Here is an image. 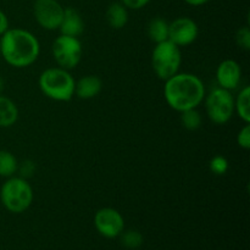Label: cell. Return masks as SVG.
<instances>
[{
    "mask_svg": "<svg viewBox=\"0 0 250 250\" xmlns=\"http://www.w3.org/2000/svg\"><path fill=\"white\" fill-rule=\"evenodd\" d=\"M151 0H120L124 6H126L127 9H132V10H139L142 7L146 6V5L150 2Z\"/></svg>",
    "mask_w": 250,
    "mask_h": 250,
    "instance_id": "cb8c5ba5",
    "label": "cell"
},
{
    "mask_svg": "<svg viewBox=\"0 0 250 250\" xmlns=\"http://www.w3.org/2000/svg\"><path fill=\"white\" fill-rule=\"evenodd\" d=\"M182 63V54L180 46L170 41L158 43L151 54V66L160 80L166 81L178 73Z\"/></svg>",
    "mask_w": 250,
    "mask_h": 250,
    "instance_id": "5b68a950",
    "label": "cell"
},
{
    "mask_svg": "<svg viewBox=\"0 0 250 250\" xmlns=\"http://www.w3.org/2000/svg\"><path fill=\"white\" fill-rule=\"evenodd\" d=\"M103 89V82L98 76L88 75L80 78L75 84V94L80 99H93Z\"/></svg>",
    "mask_w": 250,
    "mask_h": 250,
    "instance_id": "4fadbf2b",
    "label": "cell"
},
{
    "mask_svg": "<svg viewBox=\"0 0 250 250\" xmlns=\"http://www.w3.org/2000/svg\"><path fill=\"white\" fill-rule=\"evenodd\" d=\"M33 171H34V165L32 161H24V163L22 164V167H21L22 177H29V176H32Z\"/></svg>",
    "mask_w": 250,
    "mask_h": 250,
    "instance_id": "d4e9b609",
    "label": "cell"
},
{
    "mask_svg": "<svg viewBox=\"0 0 250 250\" xmlns=\"http://www.w3.org/2000/svg\"><path fill=\"white\" fill-rule=\"evenodd\" d=\"M198 34V24L189 17H178L168 23V41L180 48L192 44Z\"/></svg>",
    "mask_w": 250,
    "mask_h": 250,
    "instance_id": "30bf717a",
    "label": "cell"
},
{
    "mask_svg": "<svg viewBox=\"0 0 250 250\" xmlns=\"http://www.w3.org/2000/svg\"><path fill=\"white\" fill-rule=\"evenodd\" d=\"M210 171H211L214 175L222 176L229 171V161L225 156L222 155H215L214 158L210 160L209 163Z\"/></svg>",
    "mask_w": 250,
    "mask_h": 250,
    "instance_id": "44dd1931",
    "label": "cell"
},
{
    "mask_svg": "<svg viewBox=\"0 0 250 250\" xmlns=\"http://www.w3.org/2000/svg\"><path fill=\"white\" fill-rule=\"evenodd\" d=\"M82 44L77 37L61 34L53 43V56L59 67L72 70L82 60Z\"/></svg>",
    "mask_w": 250,
    "mask_h": 250,
    "instance_id": "52a82bcc",
    "label": "cell"
},
{
    "mask_svg": "<svg viewBox=\"0 0 250 250\" xmlns=\"http://www.w3.org/2000/svg\"><path fill=\"white\" fill-rule=\"evenodd\" d=\"M94 226L105 238H116L124 232L125 220L116 209L103 208L95 214Z\"/></svg>",
    "mask_w": 250,
    "mask_h": 250,
    "instance_id": "9c48e42d",
    "label": "cell"
},
{
    "mask_svg": "<svg viewBox=\"0 0 250 250\" xmlns=\"http://www.w3.org/2000/svg\"><path fill=\"white\" fill-rule=\"evenodd\" d=\"M19 119V109L10 98L0 94V127L6 128L16 124Z\"/></svg>",
    "mask_w": 250,
    "mask_h": 250,
    "instance_id": "5bb4252c",
    "label": "cell"
},
{
    "mask_svg": "<svg viewBox=\"0 0 250 250\" xmlns=\"http://www.w3.org/2000/svg\"><path fill=\"white\" fill-rule=\"evenodd\" d=\"M181 122L188 131H195L202 126V116L197 109L185 110L181 112Z\"/></svg>",
    "mask_w": 250,
    "mask_h": 250,
    "instance_id": "d6986e66",
    "label": "cell"
},
{
    "mask_svg": "<svg viewBox=\"0 0 250 250\" xmlns=\"http://www.w3.org/2000/svg\"><path fill=\"white\" fill-rule=\"evenodd\" d=\"M63 12L65 9L58 0H36L34 2V19L44 29H59L62 21Z\"/></svg>",
    "mask_w": 250,
    "mask_h": 250,
    "instance_id": "ba28073f",
    "label": "cell"
},
{
    "mask_svg": "<svg viewBox=\"0 0 250 250\" xmlns=\"http://www.w3.org/2000/svg\"><path fill=\"white\" fill-rule=\"evenodd\" d=\"M237 143L241 148L248 150L250 148V125L246 124V126L238 132V136H237Z\"/></svg>",
    "mask_w": 250,
    "mask_h": 250,
    "instance_id": "603a6c76",
    "label": "cell"
},
{
    "mask_svg": "<svg viewBox=\"0 0 250 250\" xmlns=\"http://www.w3.org/2000/svg\"><path fill=\"white\" fill-rule=\"evenodd\" d=\"M164 95L166 103L176 111L197 109L205 98V87L198 76L192 73H176L165 81Z\"/></svg>",
    "mask_w": 250,
    "mask_h": 250,
    "instance_id": "6da1fadb",
    "label": "cell"
},
{
    "mask_svg": "<svg viewBox=\"0 0 250 250\" xmlns=\"http://www.w3.org/2000/svg\"><path fill=\"white\" fill-rule=\"evenodd\" d=\"M205 99V109L209 119L216 125H225L232 119L234 112V98L231 90L224 88L212 89Z\"/></svg>",
    "mask_w": 250,
    "mask_h": 250,
    "instance_id": "8992f818",
    "label": "cell"
},
{
    "mask_svg": "<svg viewBox=\"0 0 250 250\" xmlns=\"http://www.w3.org/2000/svg\"><path fill=\"white\" fill-rule=\"evenodd\" d=\"M59 29H60L61 34H65V36L78 37L84 31V21L77 10H75L73 7H67L63 12L62 21H61Z\"/></svg>",
    "mask_w": 250,
    "mask_h": 250,
    "instance_id": "7c38bea8",
    "label": "cell"
},
{
    "mask_svg": "<svg viewBox=\"0 0 250 250\" xmlns=\"http://www.w3.org/2000/svg\"><path fill=\"white\" fill-rule=\"evenodd\" d=\"M236 42L239 48L244 50L250 49V29L248 27H242L236 33Z\"/></svg>",
    "mask_w": 250,
    "mask_h": 250,
    "instance_id": "7402d4cb",
    "label": "cell"
},
{
    "mask_svg": "<svg viewBox=\"0 0 250 250\" xmlns=\"http://www.w3.org/2000/svg\"><path fill=\"white\" fill-rule=\"evenodd\" d=\"M241 66L237 61L231 60V59L222 61L216 70V80L220 88L227 90L236 89L238 87L241 82Z\"/></svg>",
    "mask_w": 250,
    "mask_h": 250,
    "instance_id": "8fae6325",
    "label": "cell"
},
{
    "mask_svg": "<svg viewBox=\"0 0 250 250\" xmlns=\"http://www.w3.org/2000/svg\"><path fill=\"white\" fill-rule=\"evenodd\" d=\"M17 170L19 163L14 154L7 150H0V177H12Z\"/></svg>",
    "mask_w": 250,
    "mask_h": 250,
    "instance_id": "ac0fdd59",
    "label": "cell"
},
{
    "mask_svg": "<svg viewBox=\"0 0 250 250\" xmlns=\"http://www.w3.org/2000/svg\"><path fill=\"white\" fill-rule=\"evenodd\" d=\"M4 87H5L4 80H2V77H0V94H1L2 90H4Z\"/></svg>",
    "mask_w": 250,
    "mask_h": 250,
    "instance_id": "83f0119b",
    "label": "cell"
},
{
    "mask_svg": "<svg viewBox=\"0 0 250 250\" xmlns=\"http://www.w3.org/2000/svg\"><path fill=\"white\" fill-rule=\"evenodd\" d=\"M234 111L246 124L250 122V87L247 85L234 99Z\"/></svg>",
    "mask_w": 250,
    "mask_h": 250,
    "instance_id": "e0dca14e",
    "label": "cell"
},
{
    "mask_svg": "<svg viewBox=\"0 0 250 250\" xmlns=\"http://www.w3.org/2000/svg\"><path fill=\"white\" fill-rule=\"evenodd\" d=\"M120 236H121V243L127 249H137L143 244V236L138 231L122 232Z\"/></svg>",
    "mask_w": 250,
    "mask_h": 250,
    "instance_id": "ffe728a7",
    "label": "cell"
},
{
    "mask_svg": "<svg viewBox=\"0 0 250 250\" xmlns=\"http://www.w3.org/2000/svg\"><path fill=\"white\" fill-rule=\"evenodd\" d=\"M106 21L109 26L114 29H121L128 22V11L127 7L121 2H112L106 10Z\"/></svg>",
    "mask_w": 250,
    "mask_h": 250,
    "instance_id": "9a60e30c",
    "label": "cell"
},
{
    "mask_svg": "<svg viewBox=\"0 0 250 250\" xmlns=\"http://www.w3.org/2000/svg\"><path fill=\"white\" fill-rule=\"evenodd\" d=\"M41 45L31 32L22 28H9L0 37V55L14 67L31 66L38 59Z\"/></svg>",
    "mask_w": 250,
    "mask_h": 250,
    "instance_id": "7a4b0ae2",
    "label": "cell"
},
{
    "mask_svg": "<svg viewBox=\"0 0 250 250\" xmlns=\"http://www.w3.org/2000/svg\"><path fill=\"white\" fill-rule=\"evenodd\" d=\"M75 78L61 67L46 68L39 76V88L45 97L55 102H68L75 95Z\"/></svg>",
    "mask_w": 250,
    "mask_h": 250,
    "instance_id": "3957f363",
    "label": "cell"
},
{
    "mask_svg": "<svg viewBox=\"0 0 250 250\" xmlns=\"http://www.w3.org/2000/svg\"><path fill=\"white\" fill-rule=\"evenodd\" d=\"M0 200L6 210L21 214L33 202V189L23 177H9L0 189Z\"/></svg>",
    "mask_w": 250,
    "mask_h": 250,
    "instance_id": "277c9868",
    "label": "cell"
},
{
    "mask_svg": "<svg viewBox=\"0 0 250 250\" xmlns=\"http://www.w3.org/2000/svg\"><path fill=\"white\" fill-rule=\"evenodd\" d=\"M9 29V19L4 11L0 10V37Z\"/></svg>",
    "mask_w": 250,
    "mask_h": 250,
    "instance_id": "484cf974",
    "label": "cell"
},
{
    "mask_svg": "<svg viewBox=\"0 0 250 250\" xmlns=\"http://www.w3.org/2000/svg\"><path fill=\"white\" fill-rule=\"evenodd\" d=\"M148 36L155 44L168 41V23L161 17H155L148 24Z\"/></svg>",
    "mask_w": 250,
    "mask_h": 250,
    "instance_id": "2e32d148",
    "label": "cell"
},
{
    "mask_svg": "<svg viewBox=\"0 0 250 250\" xmlns=\"http://www.w3.org/2000/svg\"><path fill=\"white\" fill-rule=\"evenodd\" d=\"M187 4L192 5V6H202V5L207 4V2H209L210 0H185Z\"/></svg>",
    "mask_w": 250,
    "mask_h": 250,
    "instance_id": "4316f807",
    "label": "cell"
}]
</instances>
